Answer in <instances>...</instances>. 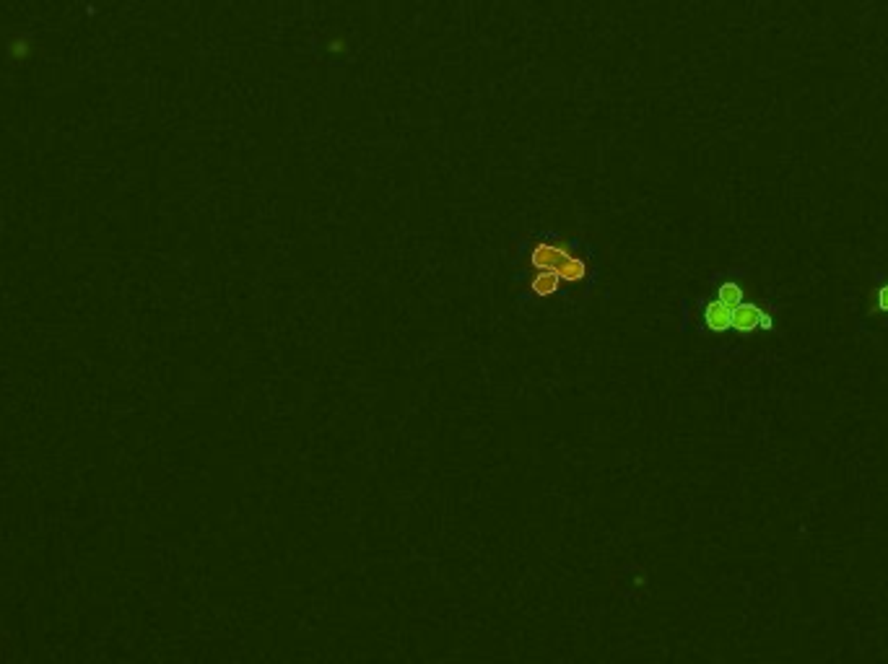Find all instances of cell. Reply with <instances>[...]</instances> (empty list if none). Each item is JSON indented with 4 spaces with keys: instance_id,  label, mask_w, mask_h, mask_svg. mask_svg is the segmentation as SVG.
<instances>
[{
    "instance_id": "obj_1",
    "label": "cell",
    "mask_w": 888,
    "mask_h": 664,
    "mask_svg": "<svg viewBox=\"0 0 888 664\" xmlns=\"http://www.w3.org/2000/svg\"><path fill=\"white\" fill-rule=\"evenodd\" d=\"M598 257L592 246L579 239H525L517 244V262L512 270V286L517 296L533 304L561 298L567 294L587 291L598 280Z\"/></svg>"
},
{
    "instance_id": "obj_2",
    "label": "cell",
    "mask_w": 888,
    "mask_h": 664,
    "mask_svg": "<svg viewBox=\"0 0 888 664\" xmlns=\"http://www.w3.org/2000/svg\"><path fill=\"white\" fill-rule=\"evenodd\" d=\"M702 325L712 332H756L769 330V314L761 307L745 301L743 288L735 283H725L702 309Z\"/></svg>"
},
{
    "instance_id": "obj_3",
    "label": "cell",
    "mask_w": 888,
    "mask_h": 664,
    "mask_svg": "<svg viewBox=\"0 0 888 664\" xmlns=\"http://www.w3.org/2000/svg\"><path fill=\"white\" fill-rule=\"evenodd\" d=\"M878 304H880V309H883V312H888V286L878 294Z\"/></svg>"
}]
</instances>
